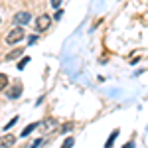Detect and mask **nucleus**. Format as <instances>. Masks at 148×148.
<instances>
[{
    "mask_svg": "<svg viewBox=\"0 0 148 148\" xmlns=\"http://www.w3.org/2000/svg\"><path fill=\"white\" fill-rule=\"evenodd\" d=\"M22 38H24V30L20 28V26H16L14 30H10V32H8L6 42H8V44H18V42H22Z\"/></svg>",
    "mask_w": 148,
    "mask_h": 148,
    "instance_id": "1",
    "label": "nucleus"
},
{
    "mask_svg": "<svg viewBox=\"0 0 148 148\" xmlns=\"http://www.w3.org/2000/svg\"><path fill=\"white\" fill-rule=\"evenodd\" d=\"M49 22H51V18L47 16V14H42V16H38V20H36V30L38 32H44L49 28Z\"/></svg>",
    "mask_w": 148,
    "mask_h": 148,
    "instance_id": "2",
    "label": "nucleus"
},
{
    "mask_svg": "<svg viewBox=\"0 0 148 148\" xmlns=\"http://www.w3.org/2000/svg\"><path fill=\"white\" fill-rule=\"evenodd\" d=\"M22 83H20V81H18V83H16V85H12L10 89H6V95H8V99H18V97H20V95H22Z\"/></svg>",
    "mask_w": 148,
    "mask_h": 148,
    "instance_id": "3",
    "label": "nucleus"
},
{
    "mask_svg": "<svg viewBox=\"0 0 148 148\" xmlns=\"http://www.w3.org/2000/svg\"><path fill=\"white\" fill-rule=\"evenodd\" d=\"M30 20H32L30 12H16V16H14V22H16V26H18V24H20V26H24V24H30Z\"/></svg>",
    "mask_w": 148,
    "mask_h": 148,
    "instance_id": "4",
    "label": "nucleus"
},
{
    "mask_svg": "<svg viewBox=\"0 0 148 148\" xmlns=\"http://www.w3.org/2000/svg\"><path fill=\"white\" fill-rule=\"evenodd\" d=\"M14 142H16V136L14 134H4V136L0 138V148H10Z\"/></svg>",
    "mask_w": 148,
    "mask_h": 148,
    "instance_id": "5",
    "label": "nucleus"
},
{
    "mask_svg": "<svg viewBox=\"0 0 148 148\" xmlns=\"http://www.w3.org/2000/svg\"><path fill=\"white\" fill-rule=\"evenodd\" d=\"M116 136H119V128H114L113 132H111V136H109V140H107V144H105V148H111V146H113V142L116 140Z\"/></svg>",
    "mask_w": 148,
    "mask_h": 148,
    "instance_id": "6",
    "label": "nucleus"
},
{
    "mask_svg": "<svg viewBox=\"0 0 148 148\" xmlns=\"http://www.w3.org/2000/svg\"><path fill=\"white\" fill-rule=\"evenodd\" d=\"M22 53H24V49H22V47H18V49H12L10 53L6 56V59H16V57H20Z\"/></svg>",
    "mask_w": 148,
    "mask_h": 148,
    "instance_id": "7",
    "label": "nucleus"
},
{
    "mask_svg": "<svg viewBox=\"0 0 148 148\" xmlns=\"http://www.w3.org/2000/svg\"><path fill=\"white\" fill-rule=\"evenodd\" d=\"M36 126H38V125H36V123H30V125L26 126V128H24V130H22V132H20V134H22V136H28V134H30V132L34 130Z\"/></svg>",
    "mask_w": 148,
    "mask_h": 148,
    "instance_id": "8",
    "label": "nucleus"
},
{
    "mask_svg": "<svg viewBox=\"0 0 148 148\" xmlns=\"http://www.w3.org/2000/svg\"><path fill=\"white\" fill-rule=\"evenodd\" d=\"M6 87H8V75L0 73V91H2V89H6Z\"/></svg>",
    "mask_w": 148,
    "mask_h": 148,
    "instance_id": "9",
    "label": "nucleus"
},
{
    "mask_svg": "<svg viewBox=\"0 0 148 148\" xmlns=\"http://www.w3.org/2000/svg\"><path fill=\"white\" fill-rule=\"evenodd\" d=\"M73 144H75V140H73V138H67V140L63 142V146H61V148H71Z\"/></svg>",
    "mask_w": 148,
    "mask_h": 148,
    "instance_id": "10",
    "label": "nucleus"
},
{
    "mask_svg": "<svg viewBox=\"0 0 148 148\" xmlns=\"http://www.w3.org/2000/svg\"><path fill=\"white\" fill-rule=\"evenodd\" d=\"M28 61H30V57H24L22 61L18 63V69H24V67H26V65H28Z\"/></svg>",
    "mask_w": 148,
    "mask_h": 148,
    "instance_id": "11",
    "label": "nucleus"
},
{
    "mask_svg": "<svg viewBox=\"0 0 148 148\" xmlns=\"http://www.w3.org/2000/svg\"><path fill=\"white\" fill-rule=\"evenodd\" d=\"M59 4H61V0H51V6L53 8H59Z\"/></svg>",
    "mask_w": 148,
    "mask_h": 148,
    "instance_id": "12",
    "label": "nucleus"
},
{
    "mask_svg": "<svg viewBox=\"0 0 148 148\" xmlns=\"http://www.w3.org/2000/svg\"><path fill=\"white\" fill-rule=\"evenodd\" d=\"M40 144H42V140H36L34 144H30V148H38V146H40Z\"/></svg>",
    "mask_w": 148,
    "mask_h": 148,
    "instance_id": "13",
    "label": "nucleus"
},
{
    "mask_svg": "<svg viewBox=\"0 0 148 148\" xmlns=\"http://www.w3.org/2000/svg\"><path fill=\"white\" fill-rule=\"evenodd\" d=\"M38 42V36H30V44H36Z\"/></svg>",
    "mask_w": 148,
    "mask_h": 148,
    "instance_id": "14",
    "label": "nucleus"
},
{
    "mask_svg": "<svg viewBox=\"0 0 148 148\" xmlns=\"http://www.w3.org/2000/svg\"><path fill=\"white\" fill-rule=\"evenodd\" d=\"M123 148H134V144H132V142H126V144H125Z\"/></svg>",
    "mask_w": 148,
    "mask_h": 148,
    "instance_id": "15",
    "label": "nucleus"
}]
</instances>
